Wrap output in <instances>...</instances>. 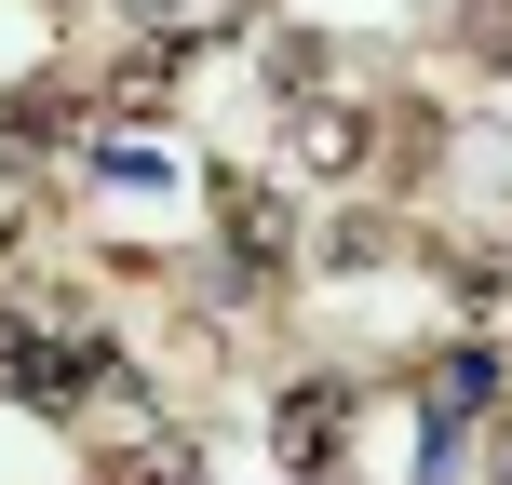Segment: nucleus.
Wrapping results in <instances>:
<instances>
[{
    "label": "nucleus",
    "mask_w": 512,
    "mask_h": 485,
    "mask_svg": "<svg viewBox=\"0 0 512 485\" xmlns=\"http://www.w3.org/2000/svg\"><path fill=\"white\" fill-rule=\"evenodd\" d=\"M108 485H203V472H189V445H122Z\"/></svg>",
    "instance_id": "5"
},
{
    "label": "nucleus",
    "mask_w": 512,
    "mask_h": 485,
    "mask_svg": "<svg viewBox=\"0 0 512 485\" xmlns=\"http://www.w3.org/2000/svg\"><path fill=\"white\" fill-rule=\"evenodd\" d=\"M499 485H512V432H499Z\"/></svg>",
    "instance_id": "7"
},
{
    "label": "nucleus",
    "mask_w": 512,
    "mask_h": 485,
    "mask_svg": "<svg viewBox=\"0 0 512 485\" xmlns=\"http://www.w3.org/2000/svg\"><path fill=\"white\" fill-rule=\"evenodd\" d=\"M216 230H230V256H243V270H270V256H283V189H216Z\"/></svg>",
    "instance_id": "3"
},
{
    "label": "nucleus",
    "mask_w": 512,
    "mask_h": 485,
    "mask_svg": "<svg viewBox=\"0 0 512 485\" xmlns=\"http://www.w3.org/2000/svg\"><path fill=\"white\" fill-rule=\"evenodd\" d=\"M14 364H27V324H14V310H0V391H14Z\"/></svg>",
    "instance_id": "6"
},
{
    "label": "nucleus",
    "mask_w": 512,
    "mask_h": 485,
    "mask_svg": "<svg viewBox=\"0 0 512 485\" xmlns=\"http://www.w3.org/2000/svg\"><path fill=\"white\" fill-rule=\"evenodd\" d=\"M486 405H499V364L486 351H445L432 364V418H486Z\"/></svg>",
    "instance_id": "4"
},
{
    "label": "nucleus",
    "mask_w": 512,
    "mask_h": 485,
    "mask_svg": "<svg viewBox=\"0 0 512 485\" xmlns=\"http://www.w3.org/2000/svg\"><path fill=\"white\" fill-rule=\"evenodd\" d=\"M351 405H364L351 378H297V391L270 405V459H283V472H337V445H351Z\"/></svg>",
    "instance_id": "1"
},
{
    "label": "nucleus",
    "mask_w": 512,
    "mask_h": 485,
    "mask_svg": "<svg viewBox=\"0 0 512 485\" xmlns=\"http://www.w3.org/2000/svg\"><path fill=\"white\" fill-rule=\"evenodd\" d=\"M364 149H378V122H364V108H337V95H310V108H297V162H324V176H351Z\"/></svg>",
    "instance_id": "2"
}]
</instances>
